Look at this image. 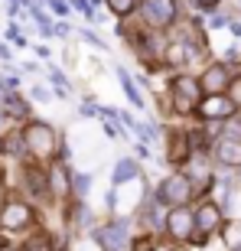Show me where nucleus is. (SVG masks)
<instances>
[{
    "mask_svg": "<svg viewBox=\"0 0 241 251\" xmlns=\"http://www.w3.org/2000/svg\"><path fill=\"white\" fill-rule=\"evenodd\" d=\"M23 137H26L29 160H36V163H43V167H49L52 160H59L62 134H59L52 124L39 121V118H29V121L23 124Z\"/></svg>",
    "mask_w": 241,
    "mask_h": 251,
    "instance_id": "obj_2",
    "label": "nucleus"
},
{
    "mask_svg": "<svg viewBox=\"0 0 241 251\" xmlns=\"http://www.w3.org/2000/svg\"><path fill=\"white\" fill-rule=\"evenodd\" d=\"M23 193L29 196V202H46L52 199V186H49V170L36 160H29L23 167Z\"/></svg>",
    "mask_w": 241,
    "mask_h": 251,
    "instance_id": "obj_12",
    "label": "nucleus"
},
{
    "mask_svg": "<svg viewBox=\"0 0 241 251\" xmlns=\"http://www.w3.org/2000/svg\"><path fill=\"white\" fill-rule=\"evenodd\" d=\"M49 186L56 199H72V170H69V160H52L49 163Z\"/></svg>",
    "mask_w": 241,
    "mask_h": 251,
    "instance_id": "obj_17",
    "label": "nucleus"
},
{
    "mask_svg": "<svg viewBox=\"0 0 241 251\" xmlns=\"http://www.w3.org/2000/svg\"><path fill=\"white\" fill-rule=\"evenodd\" d=\"M202 98H205V92H202V82H199L195 72H176L169 78L167 101H169V111L176 114V118H195Z\"/></svg>",
    "mask_w": 241,
    "mask_h": 251,
    "instance_id": "obj_1",
    "label": "nucleus"
},
{
    "mask_svg": "<svg viewBox=\"0 0 241 251\" xmlns=\"http://www.w3.org/2000/svg\"><path fill=\"white\" fill-rule=\"evenodd\" d=\"M92 173H72V199H88L92 193Z\"/></svg>",
    "mask_w": 241,
    "mask_h": 251,
    "instance_id": "obj_26",
    "label": "nucleus"
},
{
    "mask_svg": "<svg viewBox=\"0 0 241 251\" xmlns=\"http://www.w3.org/2000/svg\"><path fill=\"white\" fill-rule=\"evenodd\" d=\"M3 111H7L13 121H20V124H26L29 118H33V108H29V101H23L17 92H10L7 98H3Z\"/></svg>",
    "mask_w": 241,
    "mask_h": 251,
    "instance_id": "obj_20",
    "label": "nucleus"
},
{
    "mask_svg": "<svg viewBox=\"0 0 241 251\" xmlns=\"http://www.w3.org/2000/svg\"><path fill=\"white\" fill-rule=\"evenodd\" d=\"M163 153H167V163L173 170H183V163L195 153L193 147V137H189V127H169L167 134H163Z\"/></svg>",
    "mask_w": 241,
    "mask_h": 251,
    "instance_id": "obj_10",
    "label": "nucleus"
},
{
    "mask_svg": "<svg viewBox=\"0 0 241 251\" xmlns=\"http://www.w3.org/2000/svg\"><path fill=\"white\" fill-rule=\"evenodd\" d=\"M33 49H36L39 59H49V56H52V49H49V46H33Z\"/></svg>",
    "mask_w": 241,
    "mask_h": 251,
    "instance_id": "obj_40",
    "label": "nucleus"
},
{
    "mask_svg": "<svg viewBox=\"0 0 241 251\" xmlns=\"http://www.w3.org/2000/svg\"><path fill=\"white\" fill-rule=\"evenodd\" d=\"M134 157H137L140 163L153 160V153H150V144H144V140H134Z\"/></svg>",
    "mask_w": 241,
    "mask_h": 251,
    "instance_id": "obj_32",
    "label": "nucleus"
},
{
    "mask_svg": "<svg viewBox=\"0 0 241 251\" xmlns=\"http://www.w3.org/2000/svg\"><path fill=\"white\" fill-rule=\"evenodd\" d=\"M114 75H118V85L124 88L127 101L134 104V108H140V111H144V108H147V98H144V92H140V85L130 78V72L124 69V65H118V69H114Z\"/></svg>",
    "mask_w": 241,
    "mask_h": 251,
    "instance_id": "obj_19",
    "label": "nucleus"
},
{
    "mask_svg": "<svg viewBox=\"0 0 241 251\" xmlns=\"http://www.w3.org/2000/svg\"><path fill=\"white\" fill-rule=\"evenodd\" d=\"M0 59H3V62H10V59H13V52H10L7 43H0Z\"/></svg>",
    "mask_w": 241,
    "mask_h": 251,
    "instance_id": "obj_39",
    "label": "nucleus"
},
{
    "mask_svg": "<svg viewBox=\"0 0 241 251\" xmlns=\"http://www.w3.org/2000/svg\"><path fill=\"white\" fill-rule=\"evenodd\" d=\"M235 114H238V108H235V101L228 95H205L199 111H195V118L202 124H209V121H228Z\"/></svg>",
    "mask_w": 241,
    "mask_h": 251,
    "instance_id": "obj_15",
    "label": "nucleus"
},
{
    "mask_svg": "<svg viewBox=\"0 0 241 251\" xmlns=\"http://www.w3.org/2000/svg\"><path fill=\"white\" fill-rule=\"evenodd\" d=\"M195 10H202V13H212V10H218L225 3V0H189Z\"/></svg>",
    "mask_w": 241,
    "mask_h": 251,
    "instance_id": "obj_33",
    "label": "nucleus"
},
{
    "mask_svg": "<svg viewBox=\"0 0 241 251\" xmlns=\"http://www.w3.org/2000/svg\"><path fill=\"white\" fill-rule=\"evenodd\" d=\"M130 228H134V222L127 215H114V219H108V222H101L95 228L92 238L98 242L101 251H124V248H130V238H134Z\"/></svg>",
    "mask_w": 241,
    "mask_h": 251,
    "instance_id": "obj_7",
    "label": "nucleus"
},
{
    "mask_svg": "<svg viewBox=\"0 0 241 251\" xmlns=\"http://www.w3.org/2000/svg\"><path fill=\"white\" fill-rule=\"evenodd\" d=\"M193 212H195V235L189 245H205L212 242V235H222L225 225H228V212L225 205L215 199V196H202L193 202Z\"/></svg>",
    "mask_w": 241,
    "mask_h": 251,
    "instance_id": "obj_3",
    "label": "nucleus"
},
{
    "mask_svg": "<svg viewBox=\"0 0 241 251\" xmlns=\"http://www.w3.org/2000/svg\"><path fill=\"white\" fill-rule=\"evenodd\" d=\"M3 147H7V157H29V150H26V137H23V127L17 130H10V134H3Z\"/></svg>",
    "mask_w": 241,
    "mask_h": 251,
    "instance_id": "obj_22",
    "label": "nucleus"
},
{
    "mask_svg": "<svg viewBox=\"0 0 241 251\" xmlns=\"http://www.w3.org/2000/svg\"><path fill=\"white\" fill-rule=\"evenodd\" d=\"M209 153H212V160H215V167H218V170H238V173H241V137H228V134H222V137L212 140Z\"/></svg>",
    "mask_w": 241,
    "mask_h": 251,
    "instance_id": "obj_14",
    "label": "nucleus"
},
{
    "mask_svg": "<svg viewBox=\"0 0 241 251\" xmlns=\"http://www.w3.org/2000/svg\"><path fill=\"white\" fill-rule=\"evenodd\" d=\"M134 179H140V160L137 157H120L111 170V186L120 189V186H127V183H134Z\"/></svg>",
    "mask_w": 241,
    "mask_h": 251,
    "instance_id": "obj_18",
    "label": "nucleus"
},
{
    "mask_svg": "<svg viewBox=\"0 0 241 251\" xmlns=\"http://www.w3.org/2000/svg\"><path fill=\"white\" fill-rule=\"evenodd\" d=\"M29 95H33V101H39V104L52 101V92H49L46 85H33V88H29Z\"/></svg>",
    "mask_w": 241,
    "mask_h": 251,
    "instance_id": "obj_31",
    "label": "nucleus"
},
{
    "mask_svg": "<svg viewBox=\"0 0 241 251\" xmlns=\"http://www.w3.org/2000/svg\"><path fill=\"white\" fill-rule=\"evenodd\" d=\"M235 75H238V72H235L228 62L212 59V62H205L202 69H199V82H202V92L205 95H228Z\"/></svg>",
    "mask_w": 241,
    "mask_h": 251,
    "instance_id": "obj_8",
    "label": "nucleus"
},
{
    "mask_svg": "<svg viewBox=\"0 0 241 251\" xmlns=\"http://www.w3.org/2000/svg\"><path fill=\"white\" fill-rule=\"evenodd\" d=\"M153 199H157L160 205H167V209L193 205L195 202V189H193V183L186 179L183 170H173V173H167V176L153 186Z\"/></svg>",
    "mask_w": 241,
    "mask_h": 251,
    "instance_id": "obj_6",
    "label": "nucleus"
},
{
    "mask_svg": "<svg viewBox=\"0 0 241 251\" xmlns=\"http://www.w3.org/2000/svg\"><path fill=\"white\" fill-rule=\"evenodd\" d=\"M104 7H108V13H111L114 20H130L137 13L140 0H104Z\"/></svg>",
    "mask_w": 241,
    "mask_h": 251,
    "instance_id": "obj_24",
    "label": "nucleus"
},
{
    "mask_svg": "<svg viewBox=\"0 0 241 251\" xmlns=\"http://www.w3.org/2000/svg\"><path fill=\"white\" fill-rule=\"evenodd\" d=\"M36 222V209L29 202H23V199H13V202H3V209H0V228L3 232H26L29 225Z\"/></svg>",
    "mask_w": 241,
    "mask_h": 251,
    "instance_id": "obj_13",
    "label": "nucleus"
},
{
    "mask_svg": "<svg viewBox=\"0 0 241 251\" xmlns=\"http://www.w3.org/2000/svg\"><path fill=\"white\" fill-rule=\"evenodd\" d=\"M3 153H7V147H3V137H0V157H3Z\"/></svg>",
    "mask_w": 241,
    "mask_h": 251,
    "instance_id": "obj_41",
    "label": "nucleus"
},
{
    "mask_svg": "<svg viewBox=\"0 0 241 251\" xmlns=\"http://www.w3.org/2000/svg\"><path fill=\"white\" fill-rule=\"evenodd\" d=\"M78 114H82V118H101L104 108H101L98 101H95L92 95H88V98H82V104H78Z\"/></svg>",
    "mask_w": 241,
    "mask_h": 251,
    "instance_id": "obj_27",
    "label": "nucleus"
},
{
    "mask_svg": "<svg viewBox=\"0 0 241 251\" xmlns=\"http://www.w3.org/2000/svg\"><path fill=\"white\" fill-rule=\"evenodd\" d=\"M56 36H72V26H69L65 20H59V23H56Z\"/></svg>",
    "mask_w": 241,
    "mask_h": 251,
    "instance_id": "obj_37",
    "label": "nucleus"
},
{
    "mask_svg": "<svg viewBox=\"0 0 241 251\" xmlns=\"http://www.w3.org/2000/svg\"><path fill=\"white\" fill-rule=\"evenodd\" d=\"M183 173H186V179L193 183L195 199L209 196L215 189V183H218V167H215V160H212L209 150H195L193 157L183 163Z\"/></svg>",
    "mask_w": 241,
    "mask_h": 251,
    "instance_id": "obj_5",
    "label": "nucleus"
},
{
    "mask_svg": "<svg viewBox=\"0 0 241 251\" xmlns=\"http://www.w3.org/2000/svg\"><path fill=\"white\" fill-rule=\"evenodd\" d=\"M7 39H10V43H17V46H26V36H23L17 26H10V29H7Z\"/></svg>",
    "mask_w": 241,
    "mask_h": 251,
    "instance_id": "obj_36",
    "label": "nucleus"
},
{
    "mask_svg": "<svg viewBox=\"0 0 241 251\" xmlns=\"http://www.w3.org/2000/svg\"><path fill=\"white\" fill-rule=\"evenodd\" d=\"M238 118H241V108H238Z\"/></svg>",
    "mask_w": 241,
    "mask_h": 251,
    "instance_id": "obj_42",
    "label": "nucleus"
},
{
    "mask_svg": "<svg viewBox=\"0 0 241 251\" xmlns=\"http://www.w3.org/2000/svg\"><path fill=\"white\" fill-rule=\"evenodd\" d=\"M160 248V235L153 232H134L130 238V251H157Z\"/></svg>",
    "mask_w": 241,
    "mask_h": 251,
    "instance_id": "obj_25",
    "label": "nucleus"
},
{
    "mask_svg": "<svg viewBox=\"0 0 241 251\" xmlns=\"http://www.w3.org/2000/svg\"><path fill=\"white\" fill-rule=\"evenodd\" d=\"M7 251H10V248H7Z\"/></svg>",
    "mask_w": 241,
    "mask_h": 251,
    "instance_id": "obj_43",
    "label": "nucleus"
},
{
    "mask_svg": "<svg viewBox=\"0 0 241 251\" xmlns=\"http://www.w3.org/2000/svg\"><path fill=\"white\" fill-rule=\"evenodd\" d=\"M56 235L46 232V228H36V232H29V238L23 242L20 251H56Z\"/></svg>",
    "mask_w": 241,
    "mask_h": 251,
    "instance_id": "obj_21",
    "label": "nucleus"
},
{
    "mask_svg": "<svg viewBox=\"0 0 241 251\" xmlns=\"http://www.w3.org/2000/svg\"><path fill=\"white\" fill-rule=\"evenodd\" d=\"M104 205H108V212H114V209H118V186H111L108 193H104Z\"/></svg>",
    "mask_w": 241,
    "mask_h": 251,
    "instance_id": "obj_35",
    "label": "nucleus"
},
{
    "mask_svg": "<svg viewBox=\"0 0 241 251\" xmlns=\"http://www.w3.org/2000/svg\"><path fill=\"white\" fill-rule=\"evenodd\" d=\"M43 3H46L49 7V13H56V17H69V10H72V3H69V0H43Z\"/></svg>",
    "mask_w": 241,
    "mask_h": 251,
    "instance_id": "obj_29",
    "label": "nucleus"
},
{
    "mask_svg": "<svg viewBox=\"0 0 241 251\" xmlns=\"http://www.w3.org/2000/svg\"><path fill=\"white\" fill-rule=\"evenodd\" d=\"M173 245H189L195 235V212L193 205H176V209H169L167 212V228H163Z\"/></svg>",
    "mask_w": 241,
    "mask_h": 251,
    "instance_id": "obj_9",
    "label": "nucleus"
},
{
    "mask_svg": "<svg viewBox=\"0 0 241 251\" xmlns=\"http://www.w3.org/2000/svg\"><path fill=\"white\" fill-rule=\"evenodd\" d=\"M199 56H205V49L193 46V43H186V39L169 36L167 56H163V69H169V72H193L189 65H193Z\"/></svg>",
    "mask_w": 241,
    "mask_h": 251,
    "instance_id": "obj_11",
    "label": "nucleus"
},
{
    "mask_svg": "<svg viewBox=\"0 0 241 251\" xmlns=\"http://www.w3.org/2000/svg\"><path fill=\"white\" fill-rule=\"evenodd\" d=\"M65 219H69V228H72V232H88V235L101 225L98 215L92 212V205L85 202V199H69V212H65Z\"/></svg>",
    "mask_w": 241,
    "mask_h": 251,
    "instance_id": "obj_16",
    "label": "nucleus"
},
{
    "mask_svg": "<svg viewBox=\"0 0 241 251\" xmlns=\"http://www.w3.org/2000/svg\"><path fill=\"white\" fill-rule=\"evenodd\" d=\"M228 98H232V101H235V108H241V72L235 75L232 88H228Z\"/></svg>",
    "mask_w": 241,
    "mask_h": 251,
    "instance_id": "obj_34",
    "label": "nucleus"
},
{
    "mask_svg": "<svg viewBox=\"0 0 241 251\" xmlns=\"http://www.w3.org/2000/svg\"><path fill=\"white\" fill-rule=\"evenodd\" d=\"M228 33H232L235 39H241V20H232V23H228Z\"/></svg>",
    "mask_w": 241,
    "mask_h": 251,
    "instance_id": "obj_38",
    "label": "nucleus"
},
{
    "mask_svg": "<svg viewBox=\"0 0 241 251\" xmlns=\"http://www.w3.org/2000/svg\"><path fill=\"white\" fill-rule=\"evenodd\" d=\"M69 3H72V10H78V13H82L88 23H95V20H98V13H95V3H92V0H69Z\"/></svg>",
    "mask_w": 241,
    "mask_h": 251,
    "instance_id": "obj_28",
    "label": "nucleus"
},
{
    "mask_svg": "<svg viewBox=\"0 0 241 251\" xmlns=\"http://www.w3.org/2000/svg\"><path fill=\"white\" fill-rule=\"evenodd\" d=\"M78 39H82V43H92L95 49H108V43H104L98 33H92V29H78Z\"/></svg>",
    "mask_w": 241,
    "mask_h": 251,
    "instance_id": "obj_30",
    "label": "nucleus"
},
{
    "mask_svg": "<svg viewBox=\"0 0 241 251\" xmlns=\"http://www.w3.org/2000/svg\"><path fill=\"white\" fill-rule=\"evenodd\" d=\"M130 130H134V137H137V140H144V144H150V147L160 144V137H163V130H160L153 121H134Z\"/></svg>",
    "mask_w": 241,
    "mask_h": 251,
    "instance_id": "obj_23",
    "label": "nucleus"
},
{
    "mask_svg": "<svg viewBox=\"0 0 241 251\" xmlns=\"http://www.w3.org/2000/svg\"><path fill=\"white\" fill-rule=\"evenodd\" d=\"M137 20L144 29H157V33H173L183 20V3L179 0H140Z\"/></svg>",
    "mask_w": 241,
    "mask_h": 251,
    "instance_id": "obj_4",
    "label": "nucleus"
}]
</instances>
